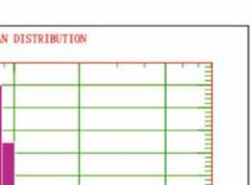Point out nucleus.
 Here are the masks:
<instances>
[{
    "label": "nucleus",
    "instance_id": "nucleus-1",
    "mask_svg": "<svg viewBox=\"0 0 251 185\" xmlns=\"http://www.w3.org/2000/svg\"><path fill=\"white\" fill-rule=\"evenodd\" d=\"M1 185H15L14 142H2V182Z\"/></svg>",
    "mask_w": 251,
    "mask_h": 185
}]
</instances>
